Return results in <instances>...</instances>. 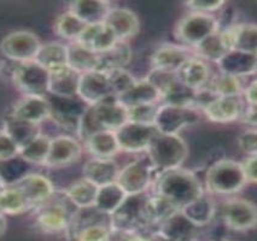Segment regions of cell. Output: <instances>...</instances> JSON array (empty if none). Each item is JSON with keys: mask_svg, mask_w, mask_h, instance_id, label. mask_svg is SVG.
<instances>
[{"mask_svg": "<svg viewBox=\"0 0 257 241\" xmlns=\"http://www.w3.org/2000/svg\"><path fill=\"white\" fill-rule=\"evenodd\" d=\"M155 186L156 194L169 200L179 211L203 194L202 183L196 174L182 168L160 172Z\"/></svg>", "mask_w": 257, "mask_h": 241, "instance_id": "1", "label": "cell"}, {"mask_svg": "<svg viewBox=\"0 0 257 241\" xmlns=\"http://www.w3.org/2000/svg\"><path fill=\"white\" fill-rule=\"evenodd\" d=\"M128 122V111L118 103L116 97H111L94 105H88L80 122L77 135L86 141L93 134L101 130L116 132Z\"/></svg>", "mask_w": 257, "mask_h": 241, "instance_id": "2", "label": "cell"}, {"mask_svg": "<svg viewBox=\"0 0 257 241\" xmlns=\"http://www.w3.org/2000/svg\"><path fill=\"white\" fill-rule=\"evenodd\" d=\"M148 157L155 171L163 172L181 168L188 150L186 142L179 134L158 133L148 148Z\"/></svg>", "mask_w": 257, "mask_h": 241, "instance_id": "3", "label": "cell"}, {"mask_svg": "<svg viewBox=\"0 0 257 241\" xmlns=\"http://www.w3.org/2000/svg\"><path fill=\"white\" fill-rule=\"evenodd\" d=\"M247 182L241 163L222 159L208 169L205 183L210 193L231 195L240 190Z\"/></svg>", "mask_w": 257, "mask_h": 241, "instance_id": "4", "label": "cell"}, {"mask_svg": "<svg viewBox=\"0 0 257 241\" xmlns=\"http://www.w3.org/2000/svg\"><path fill=\"white\" fill-rule=\"evenodd\" d=\"M149 197L150 195L146 192L127 194L123 203L110 216L111 228L138 233L140 229L149 227L146 221V204Z\"/></svg>", "mask_w": 257, "mask_h": 241, "instance_id": "5", "label": "cell"}, {"mask_svg": "<svg viewBox=\"0 0 257 241\" xmlns=\"http://www.w3.org/2000/svg\"><path fill=\"white\" fill-rule=\"evenodd\" d=\"M219 23L209 14L191 13L179 21L175 35L181 43L196 47L214 33L219 32Z\"/></svg>", "mask_w": 257, "mask_h": 241, "instance_id": "6", "label": "cell"}, {"mask_svg": "<svg viewBox=\"0 0 257 241\" xmlns=\"http://www.w3.org/2000/svg\"><path fill=\"white\" fill-rule=\"evenodd\" d=\"M46 97L50 103L51 120L63 129L77 134L87 104L83 103L79 97L67 98L52 94H47Z\"/></svg>", "mask_w": 257, "mask_h": 241, "instance_id": "7", "label": "cell"}, {"mask_svg": "<svg viewBox=\"0 0 257 241\" xmlns=\"http://www.w3.org/2000/svg\"><path fill=\"white\" fill-rule=\"evenodd\" d=\"M13 81L25 95L46 97L49 94L50 71L35 61L19 63L14 70Z\"/></svg>", "mask_w": 257, "mask_h": 241, "instance_id": "8", "label": "cell"}, {"mask_svg": "<svg viewBox=\"0 0 257 241\" xmlns=\"http://www.w3.org/2000/svg\"><path fill=\"white\" fill-rule=\"evenodd\" d=\"M155 169L150 159L138 158L119 169L117 182L125 194H139L146 192V189L154 183Z\"/></svg>", "mask_w": 257, "mask_h": 241, "instance_id": "9", "label": "cell"}, {"mask_svg": "<svg viewBox=\"0 0 257 241\" xmlns=\"http://www.w3.org/2000/svg\"><path fill=\"white\" fill-rule=\"evenodd\" d=\"M40 40L29 31H16L8 34L2 40L0 51L10 61L25 63L35 61L41 47Z\"/></svg>", "mask_w": 257, "mask_h": 241, "instance_id": "10", "label": "cell"}, {"mask_svg": "<svg viewBox=\"0 0 257 241\" xmlns=\"http://www.w3.org/2000/svg\"><path fill=\"white\" fill-rule=\"evenodd\" d=\"M199 121V112L190 106H175L161 104L155 120V127L162 134H179L184 128Z\"/></svg>", "mask_w": 257, "mask_h": 241, "instance_id": "11", "label": "cell"}, {"mask_svg": "<svg viewBox=\"0 0 257 241\" xmlns=\"http://www.w3.org/2000/svg\"><path fill=\"white\" fill-rule=\"evenodd\" d=\"M160 133L155 124L137 123L128 121L116 130V138L119 150L125 152H142L148 151L151 141Z\"/></svg>", "mask_w": 257, "mask_h": 241, "instance_id": "12", "label": "cell"}, {"mask_svg": "<svg viewBox=\"0 0 257 241\" xmlns=\"http://www.w3.org/2000/svg\"><path fill=\"white\" fill-rule=\"evenodd\" d=\"M51 199L47 203L37 207V225L39 230L47 234H57L69 230L73 217L76 212L70 213V210L65 205L68 198L65 199V203H57V201L51 203Z\"/></svg>", "mask_w": 257, "mask_h": 241, "instance_id": "13", "label": "cell"}, {"mask_svg": "<svg viewBox=\"0 0 257 241\" xmlns=\"http://www.w3.org/2000/svg\"><path fill=\"white\" fill-rule=\"evenodd\" d=\"M221 215L227 227L233 230L245 231L257 227V206L246 199L227 200L222 205Z\"/></svg>", "mask_w": 257, "mask_h": 241, "instance_id": "14", "label": "cell"}, {"mask_svg": "<svg viewBox=\"0 0 257 241\" xmlns=\"http://www.w3.org/2000/svg\"><path fill=\"white\" fill-rule=\"evenodd\" d=\"M77 97L87 105H94L115 97L109 74L99 70L81 74Z\"/></svg>", "mask_w": 257, "mask_h": 241, "instance_id": "15", "label": "cell"}, {"mask_svg": "<svg viewBox=\"0 0 257 241\" xmlns=\"http://www.w3.org/2000/svg\"><path fill=\"white\" fill-rule=\"evenodd\" d=\"M82 154L81 144L71 135H58L51 140L46 164L50 168H63L76 163Z\"/></svg>", "mask_w": 257, "mask_h": 241, "instance_id": "16", "label": "cell"}, {"mask_svg": "<svg viewBox=\"0 0 257 241\" xmlns=\"http://www.w3.org/2000/svg\"><path fill=\"white\" fill-rule=\"evenodd\" d=\"M13 184L25 193L33 207H39L47 203L55 195V187L49 177L41 174H27Z\"/></svg>", "mask_w": 257, "mask_h": 241, "instance_id": "17", "label": "cell"}, {"mask_svg": "<svg viewBox=\"0 0 257 241\" xmlns=\"http://www.w3.org/2000/svg\"><path fill=\"white\" fill-rule=\"evenodd\" d=\"M50 115L51 109L47 97L38 95H23L15 104L10 114L15 118L34 124H41L44 121L49 120Z\"/></svg>", "mask_w": 257, "mask_h": 241, "instance_id": "18", "label": "cell"}, {"mask_svg": "<svg viewBox=\"0 0 257 241\" xmlns=\"http://www.w3.org/2000/svg\"><path fill=\"white\" fill-rule=\"evenodd\" d=\"M195 56L196 53L190 51L187 47L173 44L162 45L152 55V69L176 73L188 59L195 57Z\"/></svg>", "mask_w": 257, "mask_h": 241, "instance_id": "19", "label": "cell"}, {"mask_svg": "<svg viewBox=\"0 0 257 241\" xmlns=\"http://www.w3.org/2000/svg\"><path fill=\"white\" fill-rule=\"evenodd\" d=\"M104 23L111 29L118 41L133 38L140 28L138 16L127 8H112Z\"/></svg>", "mask_w": 257, "mask_h": 241, "instance_id": "20", "label": "cell"}, {"mask_svg": "<svg viewBox=\"0 0 257 241\" xmlns=\"http://www.w3.org/2000/svg\"><path fill=\"white\" fill-rule=\"evenodd\" d=\"M222 74L234 77L250 75L257 71V55L255 53L231 50L221 61L217 62Z\"/></svg>", "mask_w": 257, "mask_h": 241, "instance_id": "21", "label": "cell"}, {"mask_svg": "<svg viewBox=\"0 0 257 241\" xmlns=\"http://www.w3.org/2000/svg\"><path fill=\"white\" fill-rule=\"evenodd\" d=\"M161 93L158 89L151 85L148 80H142L134 83L130 89L118 95L116 99L125 109H132L140 105H149V104H158L161 102Z\"/></svg>", "mask_w": 257, "mask_h": 241, "instance_id": "22", "label": "cell"}, {"mask_svg": "<svg viewBox=\"0 0 257 241\" xmlns=\"http://www.w3.org/2000/svg\"><path fill=\"white\" fill-rule=\"evenodd\" d=\"M76 43L81 44L82 46L87 47L95 53H101L115 46L118 40L105 23H99V25H89L86 27Z\"/></svg>", "mask_w": 257, "mask_h": 241, "instance_id": "23", "label": "cell"}, {"mask_svg": "<svg viewBox=\"0 0 257 241\" xmlns=\"http://www.w3.org/2000/svg\"><path fill=\"white\" fill-rule=\"evenodd\" d=\"M119 168L112 158H91L83 165V177L98 187L117 181Z\"/></svg>", "mask_w": 257, "mask_h": 241, "instance_id": "24", "label": "cell"}, {"mask_svg": "<svg viewBox=\"0 0 257 241\" xmlns=\"http://www.w3.org/2000/svg\"><path fill=\"white\" fill-rule=\"evenodd\" d=\"M80 77L81 74L77 73L69 65L52 71L50 73L49 94L67 98L77 97Z\"/></svg>", "mask_w": 257, "mask_h": 241, "instance_id": "25", "label": "cell"}, {"mask_svg": "<svg viewBox=\"0 0 257 241\" xmlns=\"http://www.w3.org/2000/svg\"><path fill=\"white\" fill-rule=\"evenodd\" d=\"M176 77L187 87L199 91L208 85L210 80V70L202 58L195 56L176 71Z\"/></svg>", "mask_w": 257, "mask_h": 241, "instance_id": "26", "label": "cell"}, {"mask_svg": "<svg viewBox=\"0 0 257 241\" xmlns=\"http://www.w3.org/2000/svg\"><path fill=\"white\" fill-rule=\"evenodd\" d=\"M197 230L198 227L191 222L181 211H178L170 216L158 229V231L168 237L170 241H195Z\"/></svg>", "mask_w": 257, "mask_h": 241, "instance_id": "27", "label": "cell"}, {"mask_svg": "<svg viewBox=\"0 0 257 241\" xmlns=\"http://www.w3.org/2000/svg\"><path fill=\"white\" fill-rule=\"evenodd\" d=\"M111 9L110 3L101 0H77L69 4L70 13L79 17L87 26L105 22L107 14Z\"/></svg>", "mask_w": 257, "mask_h": 241, "instance_id": "28", "label": "cell"}, {"mask_svg": "<svg viewBox=\"0 0 257 241\" xmlns=\"http://www.w3.org/2000/svg\"><path fill=\"white\" fill-rule=\"evenodd\" d=\"M203 111L210 121L227 123L237 120L240 116L241 105L238 97H216Z\"/></svg>", "mask_w": 257, "mask_h": 241, "instance_id": "29", "label": "cell"}, {"mask_svg": "<svg viewBox=\"0 0 257 241\" xmlns=\"http://www.w3.org/2000/svg\"><path fill=\"white\" fill-rule=\"evenodd\" d=\"M231 50L257 55V26L240 25L223 29Z\"/></svg>", "mask_w": 257, "mask_h": 241, "instance_id": "30", "label": "cell"}, {"mask_svg": "<svg viewBox=\"0 0 257 241\" xmlns=\"http://www.w3.org/2000/svg\"><path fill=\"white\" fill-rule=\"evenodd\" d=\"M132 58V50L125 41H118L107 51L98 53V69L103 73L124 69Z\"/></svg>", "mask_w": 257, "mask_h": 241, "instance_id": "31", "label": "cell"}, {"mask_svg": "<svg viewBox=\"0 0 257 241\" xmlns=\"http://www.w3.org/2000/svg\"><path fill=\"white\" fill-rule=\"evenodd\" d=\"M85 144L93 158L110 159L119 151L116 134L110 130H101L93 134L86 140Z\"/></svg>", "mask_w": 257, "mask_h": 241, "instance_id": "32", "label": "cell"}, {"mask_svg": "<svg viewBox=\"0 0 257 241\" xmlns=\"http://www.w3.org/2000/svg\"><path fill=\"white\" fill-rule=\"evenodd\" d=\"M98 189H99V187L97 184L83 177L81 180H77L74 183H71L64 190V195L69 199L70 203L76 209H87V207L94 206Z\"/></svg>", "mask_w": 257, "mask_h": 241, "instance_id": "33", "label": "cell"}, {"mask_svg": "<svg viewBox=\"0 0 257 241\" xmlns=\"http://www.w3.org/2000/svg\"><path fill=\"white\" fill-rule=\"evenodd\" d=\"M33 209L31 201L19 187L10 183L0 190V212L4 215H19Z\"/></svg>", "mask_w": 257, "mask_h": 241, "instance_id": "34", "label": "cell"}, {"mask_svg": "<svg viewBox=\"0 0 257 241\" xmlns=\"http://www.w3.org/2000/svg\"><path fill=\"white\" fill-rule=\"evenodd\" d=\"M35 62H38L50 73L68 67V46L61 43L41 45Z\"/></svg>", "mask_w": 257, "mask_h": 241, "instance_id": "35", "label": "cell"}, {"mask_svg": "<svg viewBox=\"0 0 257 241\" xmlns=\"http://www.w3.org/2000/svg\"><path fill=\"white\" fill-rule=\"evenodd\" d=\"M193 49H195L197 57L209 59V61L213 62L221 61L227 53L231 51L228 40H227L225 33L222 31L214 33L213 35L204 39L201 44H198Z\"/></svg>", "mask_w": 257, "mask_h": 241, "instance_id": "36", "label": "cell"}, {"mask_svg": "<svg viewBox=\"0 0 257 241\" xmlns=\"http://www.w3.org/2000/svg\"><path fill=\"white\" fill-rule=\"evenodd\" d=\"M68 46V65L77 73L85 74L98 69V53L79 43H70Z\"/></svg>", "mask_w": 257, "mask_h": 241, "instance_id": "37", "label": "cell"}, {"mask_svg": "<svg viewBox=\"0 0 257 241\" xmlns=\"http://www.w3.org/2000/svg\"><path fill=\"white\" fill-rule=\"evenodd\" d=\"M4 129L14 139V141L19 145L20 151L21 148L25 147L26 145H28L29 142L33 141L41 134L40 124H34L31 123V122L19 120V118H15L13 116H9L5 120Z\"/></svg>", "mask_w": 257, "mask_h": 241, "instance_id": "38", "label": "cell"}, {"mask_svg": "<svg viewBox=\"0 0 257 241\" xmlns=\"http://www.w3.org/2000/svg\"><path fill=\"white\" fill-rule=\"evenodd\" d=\"M127 197L125 192L117 182L105 184L98 189L94 207L101 213L111 216Z\"/></svg>", "mask_w": 257, "mask_h": 241, "instance_id": "39", "label": "cell"}, {"mask_svg": "<svg viewBox=\"0 0 257 241\" xmlns=\"http://www.w3.org/2000/svg\"><path fill=\"white\" fill-rule=\"evenodd\" d=\"M179 210L169 200H167L162 195L155 193L154 195L149 197L148 204H146L148 225L149 227L150 225H158L160 227L164 221H167L170 216H173Z\"/></svg>", "mask_w": 257, "mask_h": 241, "instance_id": "40", "label": "cell"}, {"mask_svg": "<svg viewBox=\"0 0 257 241\" xmlns=\"http://www.w3.org/2000/svg\"><path fill=\"white\" fill-rule=\"evenodd\" d=\"M181 212L190 219L191 222L195 223L197 227L208 224L213 219L215 207L214 203L208 195L204 193L199 198H197L195 201L188 204L181 210Z\"/></svg>", "mask_w": 257, "mask_h": 241, "instance_id": "41", "label": "cell"}, {"mask_svg": "<svg viewBox=\"0 0 257 241\" xmlns=\"http://www.w3.org/2000/svg\"><path fill=\"white\" fill-rule=\"evenodd\" d=\"M51 140L52 138L41 133L28 145L21 148L20 157L29 164L45 165L50 153Z\"/></svg>", "mask_w": 257, "mask_h": 241, "instance_id": "42", "label": "cell"}, {"mask_svg": "<svg viewBox=\"0 0 257 241\" xmlns=\"http://www.w3.org/2000/svg\"><path fill=\"white\" fill-rule=\"evenodd\" d=\"M87 25L85 22H82L79 17L68 10L57 17L55 32L58 37L69 40L70 43H75L81 37Z\"/></svg>", "mask_w": 257, "mask_h": 241, "instance_id": "43", "label": "cell"}, {"mask_svg": "<svg viewBox=\"0 0 257 241\" xmlns=\"http://www.w3.org/2000/svg\"><path fill=\"white\" fill-rule=\"evenodd\" d=\"M197 91L187 87L179 80L173 83L170 87L164 92L161 102L167 105L175 106H190L193 108V102H195Z\"/></svg>", "mask_w": 257, "mask_h": 241, "instance_id": "44", "label": "cell"}, {"mask_svg": "<svg viewBox=\"0 0 257 241\" xmlns=\"http://www.w3.org/2000/svg\"><path fill=\"white\" fill-rule=\"evenodd\" d=\"M207 87L217 97H238L241 92V82L238 77L221 73L220 76L209 80Z\"/></svg>", "mask_w": 257, "mask_h": 241, "instance_id": "45", "label": "cell"}, {"mask_svg": "<svg viewBox=\"0 0 257 241\" xmlns=\"http://www.w3.org/2000/svg\"><path fill=\"white\" fill-rule=\"evenodd\" d=\"M111 234L110 223H94L80 229L75 234L77 241H109Z\"/></svg>", "mask_w": 257, "mask_h": 241, "instance_id": "46", "label": "cell"}, {"mask_svg": "<svg viewBox=\"0 0 257 241\" xmlns=\"http://www.w3.org/2000/svg\"><path fill=\"white\" fill-rule=\"evenodd\" d=\"M158 108H160L158 104H149V105H140L128 109V121L144 124H155Z\"/></svg>", "mask_w": 257, "mask_h": 241, "instance_id": "47", "label": "cell"}, {"mask_svg": "<svg viewBox=\"0 0 257 241\" xmlns=\"http://www.w3.org/2000/svg\"><path fill=\"white\" fill-rule=\"evenodd\" d=\"M109 74L110 82H111V87L113 91V95L116 98L122 93H124L127 89H130L134 83L137 82V80L134 79V76L131 73H128L125 69H118L113 70Z\"/></svg>", "mask_w": 257, "mask_h": 241, "instance_id": "48", "label": "cell"}, {"mask_svg": "<svg viewBox=\"0 0 257 241\" xmlns=\"http://www.w3.org/2000/svg\"><path fill=\"white\" fill-rule=\"evenodd\" d=\"M146 80L158 89V92L161 93V97H162L164 92L178 80V77H176V73H170V71H164L160 69H152L151 73L146 77Z\"/></svg>", "mask_w": 257, "mask_h": 241, "instance_id": "49", "label": "cell"}, {"mask_svg": "<svg viewBox=\"0 0 257 241\" xmlns=\"http://www.w3.org/2000/svg\"><path fill=\"white\" fill-rule=\"evenodd\" d=\"M17 156H20L19 145L3 128V129H0V162L11 160Z\"/></svg>", "mask_w": 257, "mask_h": 241, "instance_id": "50", "label": "cell"}, {"mask_svg": "<svg viewBox=\"0 0 257 241\" xmlns=\"http://www.w3.org/2000/svg\"><path fill=\"white\" fill-rule=\"evenodd\" d=\"M240 150L249 156H257V129L245 130L238 139Z\"/></svg>", "mask_w": 257, "mask_h": 241, "instance_id": "51", "label": "cell"}, {"mask_svg": "<svg viewBox=\"0 0 257 241\" xmlns=\"http://www.w3.org/2000/svg\"><path fill=\"white\" fill-rule=\"evenodd\" d=\"M188 8L192 10V13L209 14L214 11L220 10L225 5L223 2H188L186 3Z\"/></svg>", "mask_w": 257, "mask_h": 241, "instance_id": "52", "label": "cell"}, {"mask_svg": "<svg viewBox=\"0 0 257 241\" xmlns=\"http://www.w3.org/2000/svg\"><path fill=\"white\" fill-rule=\"evenodd\" d=\"M241 165L247 182L257 183V156H249Z\"/></svg>", "mask_w": 257, "mask_h": 241, "instance_id": "53", "label": "cell"}, {"mask_svg": "<svg viewBox=\"0 0 257 241\" xmlns=\"http://www.w3.org/2000/svg\"><path fill=\"white\" fill-rule=\"evenodd\" d=\"M245 99L249 105H257V80L252 81L245 89Z\"/></svg>", "mask_w": 257, "mask_h": 241, "instance_id": "54", "label": "cell"}, {"mask_svg": "<svg viewBox=\"0 0 257 241\" xmlns=\"http://www.w3.org/2000/svg\"><path fill=\"white\" fill-rule=\"evenodd\" d=\"M243 121L250 126H257V105H250L243 115Z\"/></svg>", "mask_w": 257, "mask_h": 241, "instance_id": "55", "label": "cell"}, {"mask_svg": "<svg viewBox=\"0 0 257 241\" xmlns=\"http://www.w3.org/2000/svg\"><path fill=\"white\" fill-rule=\"evenodd\" d=\"M149 237H150L151 241H170L168 237L164 236V235L161 234L160 231H155V233L149 235Z\"/></svg>", "mask_w": 257, "mask_h": 241, "instance_id": "56", "label": "cell"}, {"mask_svg": "<svg viewBox=\"0 0 257 241\" xmlns=\"http://www.w3.org/2000/svg\"><path fill=\"white\" fill-rule=\"evenodd\" d=\"M7 230V219H5L4 213L0 212V236H3Z\"/></svg>", "mask_w": 257, "mask_h": 241, "instance_id": "57", "label": "cell"}, {"mask_svg": "<svg viewBox=\"0 0 257 241\" xmlns=\"http://www.w3.org/2000/svg\"><path fill=\"white\" fill-rule=\"evenodd\" d=\"M7 186V183H5V181H4V178H3V176L2 175H0V190H2L3 188H4V187Z\"/></svg>", "mask_w": 257, "mask_h": 241, "instance_id": "58", "label": "cell"}, {"mask_svg": "<svg viewBox=\"0 0 257 241\" xmlns=\"http://www.w3.org/2000/svg\"><path fill=\"white\" fill-rule=\"evenodd\" d=\"M220 241H231V240H227V239H222V240H220Z\"/></svg>", "mask_w": 257, "mask_h": 241, "instance_id": "59", "label": "cell"}]
</instances>
